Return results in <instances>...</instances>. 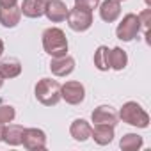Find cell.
Listing matches in <instances>:
<instances>
[{"label":"cell","mask_w":151,"mask_h":151,"mask_svg":"<svg viewBox=\"0 0 151 151\" xmlns=\"http://www.w3.org/2000/svg\"><path fill=\"white\" fill-rule=\"evenodd\" d=\"M18 6V0H0V7H13Z\"/></svg>","instance_id":"cell-24"},{"label":"cell","mask_w":151,"mask_h":151,"mask_svg":"<svg viewBox=\"0 0 151 151\" xmlns=\"http://www.w3.org/2000/svg\"><path fill=\"white\" fill-rule=\"evenodd\" d=\"M100 18L105 23H114L121 16V2L119 0H103L98 6Z\"/></svg>","instance_id":"cell-10"},{"label":"cell","mask_w":151,"mask_h":151,"mask_svg":"<svg viewBox=\"0 0 151 151\" xmlns=\"http://www.w3.org/2000/svg\"><path fill=\"white\" fill-rule=\"evenodd\" d=\"M119 119L130 126H135V128H147L149 126V114L142 109L140 103L137 101H126L121 110L117 112Z\"/></svg>","instance_id":"cell-2"},{"label":"cell","mask_w":151,"mask_h":151,"mask_svg":"<svg viewBox=\"0 0 151 151\" xmlns=\"http://www.w3.org/2000/svg\"><path fill=\"white\" fill-rule=\"evenodd\" d=\"M100 2H101V0H75V6L82 7V9H87V11L93 13L94 9H98Z\"/></svg>","instance_id":"cell-23"},{"label":"cell","mask_w":151,"mask_h":151,"mask_svg":"<svg viewBox=\"0 0 151 151\" xmlns=\"http://www.w3.org/2000/svg\"><path fill=\"white\" fill-rule=\"evenodd\" d=\"M116 137V132H114V126L110 124H94L93 132H91V139H94V142L98 146H107L114 140Z\"/></svg>","instance_id":"cell-13"},{"label":"cell","mask_w":151,"mask_h":151,"mask_svg":"<svg viewBox=\"0 0 151 151\" xmlns=\"http://www.w3.org/2000/svg\"><path fill=\"white\" fill-rule=\"evenodd\" d=\"M4 50H6V46H4V41H2V39H0V57H2V55H4Z\"/></svg>","instance_id":"cell-25"},{"label":"cell","mask_w":151,"mask_h":151,"mask_svg":"<svg viewBox=\"0 0 151 151\" xmlns=\"http://www.w3.org/2000/svg\"><path fill=\"white\" fill-rule=\"evenodd\" d=\"M22 144L29 151H41L46 149V133L41 128H25Z\"/></svg>","instance_id":"cell-7"},{"label":"cell","mask_w":151,"mask_h":151,"mask_svg":"<svg viewBox=\"0 0 151 151\" xmlns=\"http://www.w3.org/2000/svg\"><path fill=\"white\" fill-rule=\"evenodd\" d=\"M4 139V124H0V142Z\"/></svg>","instance_id":"cell-26"},{"label":"cell","mask_w":151,"mask_h":151,"mask_svg":"<svg viewBox=\"0 0 151 151\" xmlns=\"http://www.w3.org/2000/svg\"><path fill=\"white\" fill-rule=\"evenodd\" d=\"M36 100L45 107H53L60 101V84L52 78H41L34 87Z\"/></svg>","instance_id":"cell-3"},{"label":"cell","mask_w":151,"mask_h":151,"mask_svg":"<svg viewBox=\"0 0 151 151\" xmlns=\"http://www.w3.org/2000/svg\"><path fill=\"white\" fill-rule=\"evenodd\" d=\"M50 69L55 77H68L75 71V59L71 55H60V57H52L50 60Z\"/></svg>","instance_id":"cell-9"},{"label":"cell","mask_w":151,"mask_h":151,"mask_svg":"<svg viewBox=\"0 0 151 151\" xmlns=\"http://www.w3.org/2000/svg\"><path fill=\"white\" fill-rule=\"evenodd\" d=\"M41 41H43L45 52L50 57H60V55L68 53V37H66L64 30L59 27H48L43 32Z\"/></svg>","instance_id":"cell-1"},{"label":"cell","mask_w":151,"mask_h":151,"mask_svg":"<svg viewBox=\"0 0 151 151\" xmlns=\"http://www.w3.org/2000/svg\"><path fill=\"white\" fill-rule=\"evenodd\" d=\"M2 86H4V77L0 75V89H2Z\"/></svg>","instance_id":"cell-27"},{"label":"cell","mask_w":151,"mask_h":151,"mask_svg":"<svg viewBox=\"0 0 151 151\" xmlns=\"http://www.w3.org/2000/svg\"><path fill=\"white\" fill-rule=\"evenodd\" d=\"M91 132H93V126L86 119H75L69 126V133L77 142H86L87 139H91Z\"/></svg>","instance_id":"cell-12"},{"label":"cell","mask_w":151,"mask_h":151,"mask_svg":"<svg viewBox=\"0 0 151 151\" xmlns=\"http://www.w3.org/2000/svg\"><path fill=\"white\" fill-rule=\"evenodd\" d=\"M60 100L69 105H80L86 100V87L77 80H69L60 86Z\"/></svg>","instance_id":"cell-6"},{"label":"cell","mask_w":151,"mask_h":151,"mask_svg":"<svg viewBox=\"0 0 151 151\" xmlns=\"http://www.w3.org/2000/svg\"><path fill=\"white\" fill-rule=\"evenodd\" d=\"M23 132H25V128L22 124L7 123V124H4V139L2 140L9 146H20L23 140Z\"/></svg>","instance_id":"cell-17"},{"label":"cell","mask_w":151,"mask_h":151,"mask_svg":"<svg viewBox=\"0 0 151 151\" xmlns=\"http://www.w3.org/2000/svg\"><path fill=\"white\" fill-rule=\"evenodd\" d=\"M139 16V22H140V30H144V36L147 37L149 36V23H151V9H144Z\"/></svg>","instance_id":"cell-22"},{"label":"cell","mask_w":151,"mask_h":151,"mask_svg":"<svg viewBox=\"0 0 151 151\" xmlns=\"http://www.w3.org/2000/svg\"><path fill=\"white\" fill-rule=\"evenodd\" d=\"M91 119H93L94 124H110V126L116 128V124L119 121V116L114 110V107H110V105H100V107H96L93 110Z\"/></svg>","instance_id":"cell-8"},{"label":"cell","mask_w":151,"mask_h":151,"mask_svg":"<svg viewBox=\"0 0 151 151\" xmlns=\"http://www.w3.org/2000/svg\"><path fill=\"white\" fill-rule=\"evenodd\" d=\"M140 32V22H139V16L133 14V13H128L123 16V20L117 23V29H116V36L117 39L124 41V43H130L133 41Z\"/></svg>","instance_id":"cell-5"},{"label":"cell","mask_w":151,"mask_h":151,"mask_svg":"<svg viewBox=\"0 0 151 151\" xmlns=\"http://www.w3.org/2000/svg\"><path fill=\"white\" fill-rule=\"evenodd\" d=\"M144 146V139L137 133H124L119 140V147L124 151H137Z\"/></svg>","instance_id":"cell-20"},{"label":"cell","mask_w":151,"mask_h":151,"mask_svg":"<svg viewBox=\"0 0 151 151\" xmlns=\"http://www.w3.org/2000/svg\"><path fill=\"white\" fill-rule=\"evenodd\" d=\"M22 20V9L18 6L13 7H0V23L6 29H14Z\"/></svg>","instance_id":"cell-15"},{"label":"cell","mask_w":151,"mask_h":151,"mask_svg":"<svg viewBox=\"0 0 151 151\" xmlns=\"http://www.w3.org/2000/svg\"><path fill=\"white\" fill-rule=\"evenodd\" d=\"M68 6L62 2V0H48L46 9H45V16L52 22V23H60L66 22L68 16Z\"/></svg>","instance_id":"cell-11"},{"label":"cell","mask_w":151,"mask_h":151,"mask_svg":"<svg viewBox=\"0 0 151 151\" xmlns=\"http://www.w3.org/2000/svg\"><path fill=\"white\" fill-rule=\"evenodd\" d=\"M22 73V62L16 57H6L0 59V75L6 78H16Z\"/></svg>","instance_id":"cell-16"},{"label":"cell","mask_w":151,"mask_h":151,"mask_svg":"<svg viewBox=\"0 0 151 151\" xmlns=\"http://www.w3.org/2000/svg\"><path fill=\"white\" fill-rule=\"evenodd\" d=\"M48 0H23V4L20 6L22 14L27 18H41L45 14Z\"/></svg>","instance_id":"cell-14"},{"label":"cell","mask_w":151,"mask_h":151,"mask_svg":"<svg viewBox=\"0 0 151 151\" xmlns=\"http://www.w3.org/2000/svg\"><path fill=\"white\" fill-rule=\"evenodd\" d=\"M119 2H123V0H119Z\"/></svg>","instance_id":"cell-29"},{"label":"cell","mask_w":151,"mask_h":151,"mask_svg":"<svg viewBox=\"0 0 151 151\" xmlns=\"http://www.w3.org/2000/svg\"><path fill=\"white\" fill-rule=\"evenodd\" d=\"M109 53H110V48H109V46H105V45H100V46L96 48L94 57H93L96 69H100V71H109V69H110Z\"/></svg>","instance_id":"cell-19"},{"label":"cell","mask_w":151,"mask_h":151,"mask_svg":"<svg viewBox=\"0 0 151 151\" xmlns=\"http://www.w3.org/2000/svg\"><path fill=\"white\" fill-rule=\"evenodd\" d=\"M66 22H68V27L71 30H75V32H86V30H89L93 27L94 18H93V13L91 11L75 6L73 9L68 11Z\"/></svg>","instance_id":"cell-4"},{"label":"cell","mask_w":151,"mask_h":151,"mask_svg":"<svg viewBox=\"0 0 151 151\" xmlns=\"http://www.w3.org/2000/svg\"><path fill=\"white\" fill-rule=\"evenodd\" d=\"M16 117V110L11 105H0V124L13 123Z\"/></svg>","instance_id":"cell-21"},{"label":"cell","mask_w":151,"mask_h":151,"mask_svg":"<svg viewBox=\"0 0 151 151\" xmlns=\"http://www.w3.org/2000/svg\"><path fill=\"white\" fill-rule=\"evenodd\" d=\"M109 62H110V69L123 71L126 68V64H128V55H126V52L121 46H116L109 53Z\"/></svg>","instance_id":"cell-18"},{"label":"cell","mask_w":151,"mask_h":151,"mask_svg":"<svg viewBox=\"0 0 151 151\" xmlns=\"http://www.w3.org/2000/svg\"><path fill=\"white\" fill-rule=\"evenodd\" d=\"M144 2H146V6H147V7L151 6V0H144Z\"/></svg>","instance_id":"cell-28"}]
</instances>
